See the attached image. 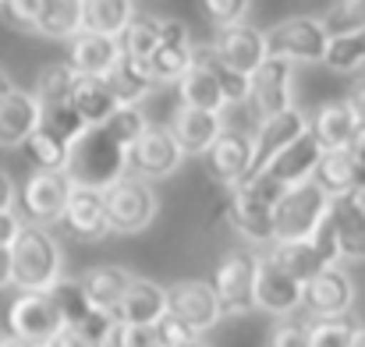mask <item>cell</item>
<instances>
[{"instance_id": "cell-24", "label": "cell", "mask_w": 365, "mask_h": 347, "mask_svg": "<svg viewBox=\"0 0 365 347\" xmlns=\"http://www.w3.org/2000/svg\"><path fill=\"white\" fill-rule=\"evenodd\" d=\"M170 135L174 142L181 145V152L188 156H206V149L213 145V138L224 131V120L220 114H210V110H192V107H178L170 117Z\"/></svg>"}, {"instance_id": "cell-29", "label": "cell", "mask_w": 365, "mask_h": 347, "mask_svg": "<svg viewBox=\"0 0 365 347\" xmlns=\"http://www.w3.org/2000/svg\"><path fill=\"white\" fill-rule=\"evenodd\" d=\"M178 107H192V110H210V114H220L224 107H227V100H224V93H220V86H217V78L195 61L181 78H178Z\"/></svg>"}, {"instance_id": "cell-6", "label": "cell", "mask_w": 365, "mask_h": 347, "mask_svg": "<svg viewBox=\"0 0 365 347\" xmlns=\"http://www.w3.org/2000/svg\"><path fill=\"white\" fill-rule=\"evenodd\" d=\"M330 195L316 185V181H302L294 188H287L273 209V234L277 241H305L316 231V224L327 217ZM273 241V244H277Z\"/></svg>"}, {"instance_id": "cell-22", "label": "cell", "mask_w": 365, "mask_h": 347, "mask_svg": "<svg viewBox=\"0 0 365 347\" xmlns=\"http://www.w3.org/2000/svg\"><path fill=\"white\" fill-rule=\"evenodd\" d=\"M43 120L39 100L29 89H11L7 96H0V145L4 149H18Z\"/></svg>"}, {"instance_id": "cell-33", "label": "cell", "mask_w": 365, "mask_h": 347, "mask_svg": "<svg viewBox=\"0 0 365 347\" xmlns=\"http://www.w3.org/2000/svg\"><path fill=\"white\" fill-rule=\"evenodd\" d=\"M287 276H294L298 284H305V280H312L327 262L316 255V248H312V241L305 237V241H277V244H269V252H266Z\"/></svg>"}, {"instance_id": "cell-56", "label": "cell", "mask_w": 365, "mask_h": 347, "mask_svg": "<svg viewBox=\"0 0 365 347\" xmlns=\"http://www.w3.org/2000/svg\"><path fill=\"white\" fill-rule=\"evenodd\" d=\"M11 287V248H0V291Z\"/></svg>"}, {"instance_id": "cell-36", "label": "cell", "mask_w": 365, "mask_h": 347, "mask_svg": "<svg viewBox=\"0 0 365 347\" xmlns=\"http://www.w3.org/2000/svg\"><path fill=\"white\" fill-rule=\"evenodd\" d=\"M118 43H121V53L135 57V61H145L156 50V43H160V18L135 11L131 21L124 25V32L118 36Z\"/></svg>"}, {"instance_id": "cell-8", "label": "cell", "mask_w": 365, "mask_h": 347, "mask_svg": "<svg viewBox=\"0 0 365 347\" xmlns=\"http://www.w3.org/2000/svg\"><path fill=\"white\" fill-rule=\"evenodd\" d=\"M7 330H11L7 337L46 347L64 330V319H61V312H57V305L46 291H21L7 309Z\"/></svg>"}, {"instance_id": "cell-28", "label": "cell", "mask_w": 365, "mask_h": 347, "mask_svg": "<svg viewBox=\"0 0 365 347\" xmlns=\"http://www.w3.org/2000/svg\"><path fill=\"white\" fill-rule=\"evenodd\" d=\"M131 276H135V273H128L124 266H93V269L82 273L78 284H82L86 298L93 301V309L114 312L118 301L124 298V291H128V284H131Z\"/></svg>"}, {"instance_id": "cell-42", "label": "cell", "mask_w": 365, "mask_h": 347, "mask_svg": "<svg viewBox=\"0 0 365 347\" xmlns=\"http://www.w3.org/2000/svg\"><path fill=\"white\" fill-rule=\"evenodd\" d=\"M323 29L330 36L365 32V0H334V7L323 14Z\"/></svg>"}, {"instance_id": "cell-10", "label": "cell", "mask_w": 365, "mask_h": 347, "mask_svg": "<svg viewBox=\"0 0 365 347\" xmlns=\"http://www.w3.org/2000/svg\"><path fill=\"white\" fill-rule=\"evenodd\" d=\"M185 163V152L181 145L174 142L170 128L167 124H149L142 131V138L128 149V170L145 177V181H160V177H170L178 174Z\"/></svg>"}, {"instance_id": "cell-59", "label": "cell", "mask_w": 365, "mask_h": 347, "mask_svg": "<svg viewBox=\"0 0 365 347\" xmlns=\"http://www.w3.org/2000/svg\"><path fill=\"white\" fill-rule=\"evenodd\" d=\"M351 347H365V326H355V337H351Z\"/></svg>"}, {"instance_id": "cell-57", "label": "cell", "mask_w": 365, "mask_h": 347, "mask_svg": "<svg viewBox=\"0 0 365 347\" xmlns=\"http://www.w3.org/2000/svg\"><path fill=\"white\" fill-rule=\"evenodd\" d=\"M11 89H14V82H11V75H7V68L0 64V96H7Z\"/></svg>"}, {"instance_id": "cell-12", "label": "cell", "mask_w": 365, "mask_h": 347, "mask_svg": "<svg viewBox=\"0 0 365 347\" xmlns=\"http://www.w3.org/2000/svg\"><path fill=\"white\" fill-rule=\"evenodd\" d=\"M167 312L174 319H181L195 337L213 330L224 319L210 280H178V284H170L167 287Z\"/></svg>"}, {"instance_id": "cell-45", "label": "cell", "mask_w": 365, "mask_h": 347, "mask_svg": "<svg viewBox=\"0 0 365 347\" xmlns=\"http://www.w3.org/2000/svg\"><path fill=\"white\" fill-rule=\"evenodd\" d=\"M199 7H202V14L213 29H231V25L248 18L252 0H199Z\"/></svg>"}, {"instance_id": "cell-43", "label": "cell", "mask_w": 365, "mask_h": 347, "mask_svg": "<svg viewBox=\"0 0 365 347\" xmlns=\"http://www.w3.org/2000/svg\"><path fill=\"white\" fill-rule=\"evenodd\" d=\"M103 128L110 131L114 142H121L124 149H131V145L142 138V131L149 128V120L142 114V107H118L114 114L103 120Z\"/></svg>"}, {"instance_id": "cell-51", "label": "cell", "mask_w": 365, "mask_h": 347, "mask_svg": "<svg viewBox=\"0 0 365 347\" xmlns=\"http://www.w3.org/2000/svg\"><path fill=\"white\" fill-rule=\"evenodd\" d=\"M46 347H103V344L93 341V337H89L86 330H78V326H64Z\"/></svg>"}, {"instance_id": "cell-60", "label": "cell", "mask_w": 365, "mask_h": 347, "mask_svg": "<svg viewBox=\"0 0 365 347\" xmlns=\"http://www.w3.org/2000/svg\"><path fill=\"white\" fill-rule=\"evenodd\" d=\"M181 347H206V344H202V341L195 337V341H188V344H181Z\"/></svg>"}, {"instance_id": "cell-35", "label": "cell", "mask_w": 365, "mask_h": 347, "mask_svg": "<svg viewBox=\"0 0 365 347\" xmlns=\"http://www.w3.org/2000/svg\"><path fill=\"white\" fill-rule=\"evenodd\" d=\"M21 149L36 170H64V163H68V142L43 124L21 142Z\"/></svg>"}, {"instance_id": "cell-53", "label": "cell", "mask_w": 365, "mask_h": 347, "mask_svg": "<svg viewBox=\"0 0 365 347\" xmlns=\"http://www.w3.org/2000/svg\"><path fill=\"white\" fill-rule=\"evenodd\" d=\"M348 107H351V114H355V124L365 128V78H359L351 89H348V100H344Z\"/></svg>"}, {"instance_id": "cell-14", "label": "cell", "mask_w": 365, "mask_h": 347, "mask_svg": "<svg viewBox=\"0 0 365 347\" xmlns=\"http://www.w3.org/2000/svg\"><path fill=\"white\" fill-rule=\"evenodd\" d=\"M305 131H309V117L302 114L298 107L280 110V114H273V117H262V120H259V131H255V138H252V160H248L245 181L255 177V174H262L266 163H269L277 152H284L294 138H302Z\"/></svg>"}, {"instance_id": "cell-19", "label": "cell", "mask_w": 365, "mask_h": 347, "mask_svg": "<svg viewBox=\"0 0 365 347\" xmlns=\"http://www.w3.org/2000/svg\"><path fill=\"white\" fill-rule=\"evenodd\" d=\"M248 160H252V138L245 131L235 128H224L213 145L206 149V167H210V177L224 188H238L248 174Z\"/></svg>"}, {"instance_id": "cell-39", "label": "cell", "mask_w": 365, "mask_h": 347, "mask_svg": "<svg viewBox=\"0 0 365 347\" xmlns=\"http://www.w3.org/2000/svg\"><path fill=\"white\" fill-rule=\"evenodd\" d=\"M71 86H75V71L68 68V61H57V64H46L39 71V82H36V100L39 107L46 103H61V100H71Z\"/></svg>"}, {"instance_id": "cell-7", "label": "cell", "mask_w": 365, "mask_h": 347, "mask_svg": "<svg viewBox=\"0 0 365 347\" xmlns=\"http://www.w3.org/2000/svg\"><path fill=\"white\" fill-rule=\"evenodd\" d=\"M255 262H259V255L245 252V248L227 252L217 262V273L210 284H213V294H217L224 316H245L255 309Z\"/></svg>"}, {"instance_id": "cell-49", "label": "cell", "mask_w": 365, "mask_h": 347, "mask_svg": "<svg viewBox=\"0 0 365 347\" xmlns=\"http://www.w3.org/2000/svg\"><path fill=\"white\" fill-rule=\"evenodd\" d=\"M269 347H309V319H280L269 333Z\"/></svg>"}, {"instance_id": "cell-3", "label": "cell", "mask_w": 365, "mask_h": 347, "mask_svg": "<svg viewBox=\"0 0 365 347\" xmlns=\"http://www.w3.org/2000/svg\"><path fill=\"white\" fill-rule=\"evenodd\" d=\"M284 192L287 188L273 185L266 174L242 181L235 188V195H231V206H227L231 227L238 234H245L248 241H255V244H273L277 241V234H273V209H277Z\"/></svg>"}, {"instance_id": "cell-16", "label": "cell", "mask_w": 365, "mask_h": 347, "mask_svg": "<svg viewBox=\"0 0 365 347\" xmlns=\"http://www.w3.org/2000/svg\"><path fill=\"white\" fill-rule=\"evenodd\" d=\"M255 309L287 319L302 309V284L287 276L269 255H259L255 262Z\"/></svg>"}, {"instance_id": "cell-50", "label": "cell", "mask_w": 365, "mask_h": 347, "mask_svg": "<svg viewBox=\"0 0 365 347\" xmlns=\"http://www.w3.org/2000/svg\"><path fill=\"white\" fill-rule=\"evenodd\" d=\"M309 241H312L316 255H319V259H323L327 266L341 262V255H337V234H334V224H330V217H323V220L316 224V231L309 234Z\"/></svg>"}, {"instance_id": "cell-26", "label": "cell", "mask_w": 365, "mask_h": 347, "mask_svg": "<svg viewBox=\"0 0 365 347\" xmlns=\"http://www.w3.org/2000/svg\"><path fill=\"white\" fill-rule=\"evenodd\" d=\"M309 135L319 142L323 152L348 149L351 145V135H355V114H351V107L344 100L323 103L316 114L309 117Z\"/></svg>"}, {"instance_id": "cell-52", "label": "cell", "mask_w": 365, "mask_h": 347, "mask_svg": "<svg viewBox=\"0 0 365 347\" xmlns=\"http://www.w3.org/2000/svg\"><path fill=\"white\" fill-rule=\"evenodd\" d=\"M18 231H21V217L14 209H0V248H11Z\"/></svg>"}, {"instance_id": "cell-55", "label": "cell", "mask_w": 365, "mask_h": 347, "mask_svg": "<svg viewBox=\"0 0 365 347\" xmlns=\"http://www.w3.org/2000/svg\"><path fill=\"white\" fill-rule=\"evenodd\" d=\"M351 160H355V185L359 192H365V149H351Z\"/></svg>"}, {"instance_id": "cell-13", "label": "cell", "mask_w": 365, "mask_h": 347, "mask_svg": "<svg viewBox=\"0 0 365 347\" xmlns=\"http://www.w3.org/2000/svg\"><path fill=\"white\" fill-rule=\"evenodd\" d=\"M294 64L280 61V57H266L252 75H248V100L259 117H273L280 110L294 107Z\"/></svg>"}, {"instance_id": "cell-58", "label": "cell", "mask_w": 365, "mask_h": 347, "mask_svg": "<svg viewBox=\"0 0 365 347\" xmlns=\"http://www.w3.org/2000/svg\"><path fill=\"white\" fill-rule=\"evenodd\" d=\"M4 347H43V344H32V341H18V337H4Z\"/></svg>"}, {"instance_id": "cell-1", "label": "cell", "mask_w": 365, "mask_h": 347, "mask_svg": "<svg viewBox=\"0 0 365 347\" xmlns=\"http://www.w3.org/2000/svg\"><path fill=\"white\" fill-rule=\"evenodd\" d=\"M64 174L75 188H93L107 192L114 181L128 174V149L110 138L103 124H89L71 145H68V163Z\"/></svg>"}, {"instance_id": "cell-2", "label": "cell", "mask_w": 365, "mask_h": 347, "mask_svg": "<svg viewBox=\"0 0 365 347\" xmlns=\"http://www.w3.org/2000/svg\"><path fill=\"white\" fill-rule=\"evenodd\" d=\"M64 255L61 244L46 227L21 224L18 237L11 241V284L18 291H50L61 280Z\"/></svg>"}, {"instance_id": "cell-23", "label": "cell", "mask_w": 365, "mask_h": 347, "mask_svg": "<svg viewBox=\"0 0 365 347\" xmlns=\"http://www.w3.org/2000/svg\"><path fill=\"white\" fill-rule=\"evenodd\" d=\"M61 224L75 234L78 241H100L107 231V206H103V192H93V188H75L71 185V195H68V206H64V217Z\"/></svg>"}, {"instance_id": "cell-11", "label": "cell", "mask_w": 365, "mask_h": 347, "mask_svg": "<svg viewBox=\"0 0 365 347\" xmlns=\"http://www.w3.org/2000/svg\"><path fill=\"white\" fill-rule=\"evenodd\" d=\"M68 195H71V181L64 170H36L25 188H21V224H32V227H50L64 217V206H68Z\"/></svg>"}, {"instance_id": "cell-47", "label": "cell", "mask_w": 365, "mask_h": 347, "mask_svg": "<svg viewBox=\"0 0 365 347\" xmlns=\"http://www.w3.org/2000/svg\"><path fill=\"white\" fill-rule=\"evenodd\" d=\"M107 347H160L153 326H131V323H114Z\"/></svg>"}, {"instance_id": "cell-20", "label": "cell", "mask_w": 365, "mask_h": 347, "mask_svg": "<svg viewBox=\"0 0 365 347\" xmlns=\"http://www.w3.org/2000/svg\"><path fill=\"white\" fill-rule=\"evenodd\" d=\"M319 156H323V149H319V142L305 131L302 138H294L284 152H277L269 163H266V177L273 181V185H280V188H294V185H302V181H312V174H316V167H319ZM259 177V174H255Z\"/></svg>"}, {"instance_id": "cell-15", "label": "cell", "mask_w": 365, "mask_h": 347, "mask_svg": "<svg viewBox=\"0 0 365 347\" xmlns=\"http://www.w3.org/2000/svg\"><path fill=\"white\" fill-rule=\"evenodd\" d=\"M192 64H195V46H192V39H188L185 21H178V18L160 21V43H156V50L145 57V68H149L153 82H156V86L178 82Z\"/></svg>"}, {"instance_id": "cell-17", "label": "cell", "mask_w": 365, "mask_h": 347, "mask_svg": "<svg viewBox=\"0 0 365 347\" xmlns=\"http://www.w3.org/2000/svg\"><path fill=\"white\" fill-rule=\"evenodd\" d=\"M210 50L227 68H235L242 75H252L266 61V32L248 25V21H238L231 29H217V39L210 43Z\"/></svg>"}, {"instance_id": "cell-30", "label": "cell", "mask_w": 365, "mask_h": 347, "mask_svg": "<svg viewBox=\"0 0 365 347\" xmlns=\"http://www.w3.org/2000/svg\"><path fill=\"white\" fill-rule=\"evenodd\" d=\"M107 82H110V89H114V96H118L121 107H138V103L156 89V82H153L145 61H135V57H128V53L118 57V64L110 68Z\"/></svg>"}, {"instance_id": "cell-18", "label": "cell", "mask_w": 365, "mask_h": 347, "mask_svg": "<svg viewBox=\"0 0 365 347\" xmlns=\"http://www.w3.org/2000/svg\"><path fill=\"white\" fill-rule=\"evenodd\" d=\"M327 217L337 234V255L344 262H362L365 259V199L359 192L334 195L327 206Z\"/></svg>"}, {"instance_id": "cell-54", "label": "cell", "mask_w": 365, "mask_h": 347, "mask_svg": "<svg viewBox=\"0 0 365 347\" xmlns=\"http://www.w3.org/2000/svg\"><path fill=\"white\" fill-rule=\"evenodd\" d=\"M14 181H11V174L0 167V209H14Z\"/></svg>"}, {"instance_id": "cell-27", "label": "cell", "mask_w": 365, "mask_h": 347, "mask_svg": "<svg viewBox=\"0 0 365 347\" xmlns=\"http://www.w3.org/2000/svg\"><path fill=\"white\" fill-rule=\"evenodd\" d=\"M71 103L78 117L86 124H103L107 117L114 114L121 103L110 89L107 78H96V75H75V86H71Z\"/></svg>"}, {"instance_id": "cell-62", "label": "cell", "mask_w": 365, "mask_h": 347, "mask_svg": "<svg viewBox=\"0 0 365 347\" xmlns=\"http://www.w3.org/2000/svg\"><path fill=\"white\" fill-rule=\"evenodd\" d=\"M0 4H4V0H0Z\"/></svg>"}, {"instance_id": "cell-25", "label": "cell", "mask_w": 365, "mask_h": 347, "mask_svg": "<svg viewBox=\"0 0 365 347\" xmlns=\"http://www.w3.org/2000/svg\"><path fill=\"white\" fill-rule=\"evenodd\" d=\"M121 57V43L114 36H96V32H78L71 39V53H68V68L75 75H96L107 78L110 68Z\"/></svg>"}, {"instance_id": "cell-21", "label": "cell", "mask_w": 365, "mask_h": 347, "mask_svg": "<svg viewBox=\"0 0 365 347\" xmlns=\"http://www.w3.org/2000/svg\"><path fill=\"white\" fill-rule=\"evenodd\" d=\"M167 312V287L149 280V276H131L124 298L110 312L114 323H131V326H153Z\"/></svg>"}, {"instance_id": "cell-37", "label": "cell", "mask_w": 365, "mask_h": 347, "mask_svg": "<svg viewBox=\"0 0 365 347\" xmlns=\"http://www.w3.org/2000/svg\"><path fill=\"white\" fill-rule=\"evenodd\" d=\"M195 61L217 78V86H220V93H224V100H227V107L231 103H245L248 100V75L242 71H235V68H227L210 46H195Z\"/></svg>"}, {"instance_id": "cell-4", "label": "cell", "mask_w": 365, "mask_h": 347, "mask_svg": "<svg viewBox=\"0 0 365 347\" xmlns=\"http://www.w3.org/2000/svg\"><path fill=\"white\" fill-rule=\"evenodd\" d=\"M262 32H266V57H280L287 64H323L330 46V32L323 29V18H309V14L284 18Z\"/></svg>"}, {"instance_id": "cell-41", "label": "cell", "mask_w": 365, "mask_h": 347, "mask_svg": "<svg viewBox=\"0 0 365 347\" xmlns=\"http://www.w3.org/2000/svg\"><path fill=\"white\" fill-rule=\"evenodd\" d=\"M39 110H43V120H39V124H43V128H50L53 135H61L68 145H71V142H75V138H78V135L89 128V124L78 117V110H75V103H71V100L46 103V107H39Z\"/></svg>"}, {"instance_id": "cell-61", "label": "cell", "mask_w": 365, "mask_h": 347, "mask_svg": "<svg viewBox=\"0 0 365 347\" xmlns=\"http://www.w3.org/2000/svg\"><path fill=\"white\" fill-rule=\"evenodd\" d=\"M0 347H4V337H0Z\"/></svg>"}, {"instance_id": "cell-38", "label": "cell", "mask_w": 365, "mask_h": 347, "mask_svg": "<svg viewBox=\"0 0 365 347\" xmlns=\"http://www.w3.org/2000/svg\"><path fill=\"white\" fill-rule=\"evenodd\" d=\"M50 298H53V305H57V312H61V319H64V326H82L96 309H93V301L86 298V291H82V284L78 280H57L50 291H46Z\"/></svg>"}, {"instance_id": "cell-34", "label": "cell", "mask_w": 365, "mask_h": 347, "mask_svg": "<svg viewBox=\"0 0 365 347\" xmlns=\"http://www.w3.org/2000/svg\"><path fill=\"white\" fill-rule=\"evenodd\" d=\"M312 181L334 199V195H348V192H359L355 185V160H351V149H334V152H323L319 156V167L312 174ZM362 195V192H359Z\"/></svg>"}, {"instance_id": "cell-32", "label": "cell", "mask_w": 365, "mask_h": 347, "mask_svg": "<svg viewBox=\"0 0 365 347\" xmlns=\"http://www.w3.org/2000/svg\"><path fill=\"white\" fill-rule=\"evenodd\" d=\"M82 32V0H43L36 18V36L75 39Z\"/></svg>"}, {"instance_id": "cell-44", "label": "cell", "mask_w": 365, "mask_h": 347, "mask_svg": "<svg viewBox=\"0 0 365 347\" xmlns=\"http://www.w3.org/2000/svg\"><path fill=\"white\" fill-rule=\"evenodd\" d=\"M351 337L348 319H309V347H351Z\"/></svg>"}, {"instance_id": "cell-40", "label": "cell", "mask_w": 365, "mask_h": 347, "mask_svg": "<svg viewBox=\"0 0 365 347\" xmlns=\"http://www.w3.org/2000/svg\"><path fill=\"white\" fill-rule=\"evenodd\" d=\"M323 64L334 68V71H355V68H362L365 64V32L330 36V46H327Z\"/></svg>"}, {"instance_id": "cell-48", "label": "cell", "mask_w": 365, "mask_h": 347, "mask_svg": "<svg viewBox=\"0 0 365 347\" xmlns=\"http://www.w3.org/2000/svg\"><path fill=\"white\" fill-rule=\"evenodd\" d=\"M153 333H156V344L160 347H181V344H188V341H195V333H192L181 319H174L170 312H163V316L153 323Z\"/></svg>"}, {"instance_id": "cell-9", "label": "cell", "mask_w": 365, "mask_h": 347, "mask_svg": "<svg viewBox=\"0 0 365 347\" xmlns=\"http://www.w3.org/2000/svg\"><path fill=\"white\" fill-rule=\"evenodd\" d=\"M355 305V280L348 269L323 266L312 280L302 284V309L309 319H344Z\"/></svg>"}, {"instance_id": "cell-5", "label": "cell", "mask_w": 365, "mask_h": 347, "mask_svg": "<svg viewBox=\"0 0 365 347\" xmlns=\"http://www.w3.org/2000/svg\"><path fill=\"white\" fill-rule=\"evenodd\" d=\"M103 206H107L110 234H138L156 220V192L145 177L131 170L103 192Z\"/></svg>"}, {"instance_id": "cell-46", "label": "cell", "mask_w": 365, "mask_h": 347, "mask_svg": "<svg viewBox=\"0 0 365 347\" xmlns=\"http://www.w3.org/2000/svg\"><path fill=\"white\" fill-rule=\"evenodd\" d=\"M39 7H43V0H4V4H0L4 21H7L11 29H21V32H36Z\"/></svg>"}, {"instance_id": "cell-31", "label": "cell", "mask_w": 365, "mask_h": 347, "mask_svg": "<svg viewBox=\"0 0 365 347\" xmlns=\"http://www.w3.org/2000/svg\"><path fill=\"white\" fill-rule=\"evenodd\" d=\"M135 14V0H82V32L121 36Z\"/></svg>"}]
</instances>
